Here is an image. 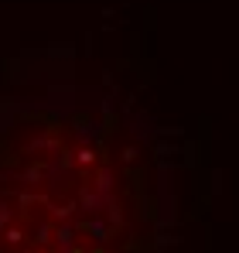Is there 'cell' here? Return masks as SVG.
Segmentation results:
<instances>
[{
  "instance_id": "cell-1",
  "label": "cell",
  "mask_w": 239,
  "mask_h": 253,
  "mask_svg": "<svg viewBox=\"0 0 239 253\" xmlns=\"http://www.w3.org/2000/svg\"><path fill=\"white\" fill-rule=\"evenodd\" d=\"M140 151L110 117L41 110L0 137V253H151Z\"/></svg>"
}]
</instances>
